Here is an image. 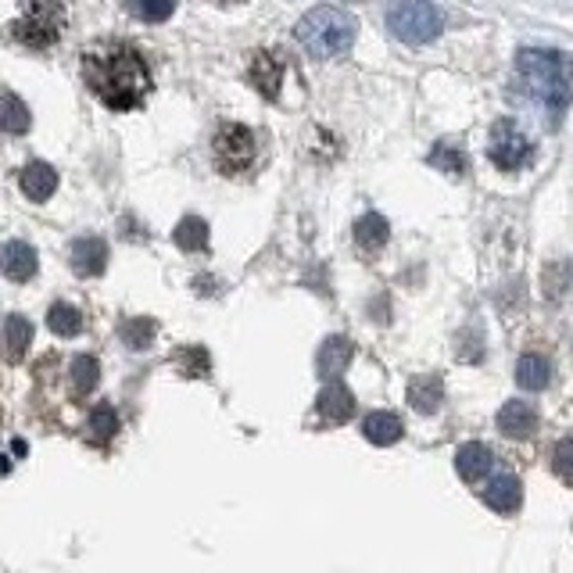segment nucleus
I'll return each instance as SVG.
<instances>
[{
    "label": "nucleus",
    "mask_w": 573,
    "mask_h": 573,
    "mask_svg": "<svg viewBox=\"0 0 573 573\" xmlns=\"http://www.w3.org/2000/svg\"><path fill=\"white\" fill-rule=\"evenodd\" d=\"M29 344H33V323L22 316H8V323L0 330V359L15 366V362L26 359Z\"/></svg>",
    "instance_id": "nucleus-10"
},
{
    "label": "nucleus",
    "mask_w": 573,
    "mask_h": 573,
    "mask_svg": "<svg viewBox=\"0 0 573 573\" xmlns=\"http://www.w3.org/2000/svg\"><path fill=\"white\" fill-rule=\"evenodd\" d=\"M516 79H520L523 94L538 104L541 112L559 126L573 101V58L563 51H548V47H523L516 54Z\"/></svg>",
    "instance_id": "nucleus-2"
},
{
    "label": "nucleus",
    "mask_w": 573,
    "mask_h": 573,
    "mask_svg": "<svg viewBox=\"0 0 573 573\" xmlns=\"http://www.w3.org/2000/svg\"><path fill=\"white\" fill-rule=\"evenodd\" d=\"M0 273L15 283H26L36 276V251L29 248L26 240H8L0 248Z\"/></svg>",
    "instance_id": "nucleus-9"
},
{
    "label": "nucleus",
    "mask_w": 573,
    "mask_h": 573,
    "mask_svg": "<svg viewBox=\"0 0 573 573\" xmlns=\"http://www.w3.org/2000/svg\"><path fill=\"white\" fill-rule=\"evenodd\" d=\"M47 326H51L58 337H76L83 330V312L69 301H54L51 312H47Z\"/></svg>",
    "instance_id": "nucleus-24"
},
{
    "label": "nucleus",
    "mask_w": 573,
    "mask_h": 573,
    "mask_svg": "<svg viewBox=\"0 0 573 573\" xmlns=\"http://www.w3.org/2000/svg\"><path fill=\"white\" fill-rule=\"evenodd\" d=\"M548 380H552V366L541 355H523L516 362V384L527 387V391H541V387H548Z\"/></svg>",
    "instance_id": "nucleus-22"
},
{
    "label": "nucleus",
    "mask_w": 573,
    "mask_h": 573,
    "mask_svg": "<svg viewBox=\"0 0 573 573\" xmlns=\"http://www.w3.org/2000/svg\"><path fill=\"white\" fill-rule=\"evenodd\" d=\"M387 237H391V230H387V219L377 212L362 215L359 223H355V240H359L362 251H380L387 244Z\"/></svg>",
    "instance_id": "nucleus-20"
},
{
    "label": "nucleus",
    "mask_w": 573,
    "mask_h": 573,
    "mask_svg": "<svg viewBox=\"0 0 573 573\" xmlns=\"http://www.w3.org/2000/svg\"><path fill=\"white\" fill-rule=\"evenodd\" d=\"M22 194L29 197V201H47V197L54 194V187H58V172L51 169L47 162H29L26 169H22Z\"/></svg>",
    "instance_id": "nucleus-15"
},
{
    "label": "nucleus",
    "mask_w": 573,
    "mask_h": 573,
    "mask_svg": "<svg viewBox=\"0 0 573 573\" xmlns=\"http://www.w3.org/2000/svg\"><path fill=\"white\" fill-rule=\"evenodd\" d=\"M83 79L86 86L115 112H133L151 94V69L133 47L108 43L83 54Z\"/></svg>",
    "instance_id": "nucleus-1"
},
{
    "label": "nucleus",
    "mask_w": 573,
    "mask_h": 573,
    "mask_svg": "<svg viewBox=\"0 0 573 573\" xmlns=\"http://www.w3.org/2000/svg\"><path fill=\"white\" fill-rule=\"evenodd\" d=\"M248 79L258 86V94L262 97H276L280 94V83H283L280 58H273L269 51H255L248 61Z\"/></svg>",
    "instance_id": "nucleus-11"
},
{
    "label": "nucleus",
    "mask_w": 573,
    "mask_h": 573,
    "mask_svg": "<svg viewBox=\"0 0 573 573\" xmlns=\"http://www.w3.org/2000/svg\"><path fill=\"white\" fill-rule=\"evenodd\" d=\"M441 398H445V384L441 377H416L409 384V402L416 412H437L441 409Z\"/></svg>",
    "instance_id": "nucleus-19"
},
{
    "label": "nucleus",
    "mask_w": 573,
    "mask_h": 573,
    "mask_svg": "<svg viewBox=\"0 0 573 573\" xmlns=\"http://www.w3.org/2000/svg\"><path fill=\"white\" fill-rule=\"evenodd\" d=\"M212 162L223 176H240L248 172L255 162V133L240 122H226V126L215 129L212 140Z\"/></svg>",
    "instance_id": "nucleus-4"
},
{
    "label": "nucleus",
    "mask_w": 573,
    "mask_h": 573,
    "mask_svg": "<svg viewBox=\"0 0 573 573\" xmlns=\"http://www.w3.org/2000/svg\"><path fill=\"white\" fill-rule=\"evenodd\" d=\"M552 466H556V473L563 480H573V437H563L556 445V452H552Z\"/></svg>",
    "instance_id": "nucleus-29"
},
{
    "label": "nucleus",
    "mask_w": 573,
    "mask_h": 573,
    "mask_svg": "<svg viewBox=\"0 0 573 573\" xmlns=\"http://www.w3.org/2000/svg\"><path fill=\"white\" fill-rule=\"evenodd\" d=\"M488 158L502 172H516L531 162V140H527V133H523L516 122L502 119V122H495V129H491Z\"/></svg>",
    "instance_id": "nucleus-7"
},
{
    "label": "nucleus",
    "mask_w": 573,
    "mask_h": 573,
    "mask_svg": "<svg viewBox=\"0 0 573 573\" xmlns=\"http://www.w3.org/2000/svg\"><path fill=\"white\" fill-rule=\"evenodd\" d=\"M180 362L187 366V377H205L208 373V351L205 348H187L180 355Z\"/></svg>",
    "instance_id": "nucleus-30"
},
{
    "label": "nucleus",
    "mask_w": 573,
    "mask_h": 573,
    "mask_svg": "<svg viewBox=\"0 0 573 573\" xmlns=\"http://www.w3.org/2000/svg\"><path fill=\"white\" fill-rule=\"evenodd\" d=\"M69 373H72V394H76V398H86V394L97 387V380H101V362H97L94 355H76Z\"/></svg>",
    "instance_id": "nucleus-23"
},
{
    "label": "nucleus",
    "mask_w": 573,
    "mask_h": 573,
    "mask_svg": "<svg viewBox=\"0 0 573 573\" xmlns=\"http://www.w3.org/2000/svg\"><path fill=\"white\" fill-rule=\"evenodd\" d=\"M402 420L394 416V412H369L366 420H362V434H366V441H373V445H394L398 437H402Z\"/></svg>",
    "instance_id": "nucleus-17"
},
{
    "label": "nucleus",
    "mask_w": 573,
    "mask_h": 573,
    "mask_svg": "<svg viewBox=\"0 0 573 573\" xmlns=\"http://www.w3.org/2000/svg\"><path fill=\"white\" fill-rule=\"evenodd\" d=\"M445 26V15L434 4H394L387 11V29L405 43H430Z\"/></svg>",
    "instance_id": "nucleus-5"
},
{
    "label": "nucleus",
    "mask_w": 573,
    "mask_h": 573,
    "mask_svg": "<svg viewBox=\"0 0 573 573\" xmlns=\"http://www.w3.org/2000/svg\"><path fill=\"white\" fill-rule=\"evenodd\" d=\"M0 129L4 133H26L29 129V108L15 94H0Z\"/></svg>",
    "instance_id": "nucleus-26"
},
{
    "label": "nucleus",
    "mask_w": 573,
    "mask_h": 573,
    "mask_svg": "<svg viewBox=\"0 0 573 573\" xmlns=\"http://www.w3.org/2000/svg\"><path fill=\"white\" fill-rule=\"evenodd\" d=\"M129 11L137 18H144V22H162V18H169L176 8H172V4H144V0H140V4H129Z\"/></svg>",
    "instance_id": "nucleus-31"
},
{
    "label": "nucleus",
    "mask_w": 573,
    "mask_h": 573,
    "mask_svg": "<svg viewBox=\"0 0 573 573\" xmlns=\"http://www.w3.org/2000/svg\"><path fill=\"white\" fill-rule=\"evenodd\" d=\"M11 448H15V455H26L29 452V445H26V441H18V437H15V445H11Z\"/></svg>",
    "instance_id": "nucleus-32"
},
{
    "label": "nucleus",
    "mask_w": 573,
    "mask_h": 573,
    "mask_svg": "<svg viewBox=\"0 0 573 573\" xmlns=\"http://www.w3.org/2000/svg\"><path fill=\"white\" fill-rule=\"evenodd\" d=\"M316 409H319V416L323 420H330V423H348L351 416H355V394L348 391L344 384H326L323 387V394L316 398Z\"/></svg>",
    "instance_id": "nucleus-13"
},
{
    "label": "nucleus",
    "mask_w": 573,
    "mask_h": 573,
    "mask_svg": "<svg viewBox=\"0 0 573 573\" xmlns=\"http://www.w3.org/2000/svg\"><path fill=\"white\" fill-rule=\"evenodd\" d=\"M61 29H65V8L61 4H26L11 33H15L18 43L40 51V47H51L58 40Z\"/></svg>",
    "instance_id": "nucleus-6"
},
{
    "label": "nucleus",
    "mask_w": 573,
    "mask_h": 573,
    "mask_svg": "<svg viewBox=\"0 0 573 573\" xmlns=\"http://www.w3.org/2000/svg\"><path fill=\"white\" fill-rule=\"evenodd\" d=\"M498 430L505 437H531L538 430V409L531 402H509L498 412Z\"/></svg>",
    "instance_id": "nucleus-14"
},
{
    "label": "nucleus",
    "mask_w": 573,
    "mask_h": 573,
    "mask_svg": "<svg viewBox=\"0 0 573 573\" xmlns=\"http://www.w3.org/2000/svg\"><path fill=\"white\" fill-rule=\"evenodd\" d=\"M351 362V341L348 337H330V341L319 348L316 355V369L323 373L326 380L337 377V373H344V366Z\"/></svg>",
    "instance_id": "nucleus-18"
},
{
    "label": "nucleus",
    "mask_w": 573,
    "mask_h": 573,
    "mask_svg": "<svg viewBox=\"0 0 573 573\" xmlns=\"http://www.w3.org/2000/svg\"><path fill=\"white\" fill-rule=\"evenodd\" d=\"M154 334H158V323H154V319H147V316H133V319H126V323L119 326L122 344H126V348H137V351L151 348Z\"/></svg>",
    "instance_id": "nucleus-25"
},
{
    "label": "nucleus",
    "mask_w": 573,
    "mask_h": 573,
    "mask_svg": "<svg viewBox=\"0 0 573 573\" xmlns=\"http://www.w3.org/2000/svg\"><path fill=\"white\" fill-rule=\"evenodd\" d=\"M484 502L495 509V513H516L520 509V502H523V484L516 477H495L484 488Z\"/></svg>",
    "instance_id": "nucleus-16"
},
{
    "label": "nucleus",
    "mask_w": 573,
    "mask_h": 573,
    "mask_svg": "<svg viewBox=\"0 0 573 573\" xmlns=\"http://www.w3.org/2000/svg\"><path fill=\"white\" fill-rule=\"evenodd\" d=\"M430 165L448 172V176H462V172H466V154H462V147L452 144V140H441V144L430 151Z\"/></svg>",
    "instance_id": "nucleus-27"
},
{
    "label": "nucleus",
    "mask_w": 573,
    "mask_h": 573,
    "mask_svg": "<svg viewBox=\"0 0 573 573\" xmlns=\"http://www.w3.org/2000/svg\"><path fill=\"white\" fill-rule=\"evenodd\" d=\"M294 33H298L301 47L312 58L330 61L351 51V43H355V18L344 8H312L298 22Z\"/></svg>",
    "instance_id": "nucleus-3"
},
{
    "label": "nucleus",
    "mask_w": 573,
    "mask_h": 573,
    "mask_svg": "<svg viewBox=\"0 0 573 573\" xmlns=\"http://www.w3.org/2000/svg\"><path fill=\"white\" fill-rule=\"evenodd\" d=\"M176 244L183 251H205L208 248V223L197 219V215H187L180 226H176Z\"/></svg>",
    "instance_id": "nucleus-28"
},
{
    "label": "nucleus",
    "mask_w": 573,
    "mask_h": 573,
    "mask_svg": "<svg viewBox=\"0 0 573 573\" xmlns=\"http://www.w3.org/2000/svg\"><path fill=\"white\" fill-rule=\"evenodd\" d=\"M491 466H495V455H491L488 445H480V441H466V445L455 452V470H459L462 480H470V484L488 477Z\"/></svg>",
    "instance_id": "nucleus-12"
},
{
    "label": "nucleus",
    "mask_w": 573,
    "mask_h": 573,
    "mask_svg": "<svg viewBox=\"0 0 573 573\" xmlns=\"http://www.w3.org/2000/svg\"><path fill=\"white\" fill-rule=\"evenodd\" d=\"M69 262L79 276H101L108 269V244L101 237H79L72 240Z\"/></svg>",
    "instance_id": "nucleus-8"
},
{
    "label": "nucleus",
    "mask_w": 573,
    "mask_h": 573,
    "mask_svg": "<svg viewBox=\"0 0 573 573\" xmlns=\"http://www.w3.org/2000/svg\"><path fill=\"white\" fill-rule=\"evenodd\" d=\"M119 434V412L112 405H97L90 416H86V437L94 441V445H104V441H112Z\"/></svg>",
    "instance_id": "nucleus-21"
}]
</instances>
